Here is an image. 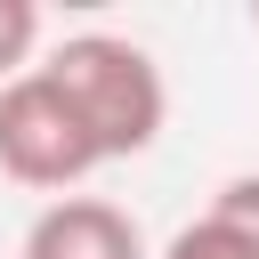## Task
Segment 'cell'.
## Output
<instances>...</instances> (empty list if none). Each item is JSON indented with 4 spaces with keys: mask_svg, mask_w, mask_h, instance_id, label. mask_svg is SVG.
<instances>
[{
    "mask_svg": "<svg viewBox=\"0 0 259 259\" xmlns=\"http://www.w3.org/2000/svg\"><path fill=\"white\" fill-rule=\"evenodd\" d=\"M49 89L73 105V121L89 130L97 162H130L162 138L170 121V81L154 65V49H138L130 32H65L40 57Z\"/></svg>",
    "mask_w": 259,
    "mask_h": 259,
    "instance_id": "6da1fadb",
    "label": "cell"
},
{
    "mask_svg": "<svg viewBox=\"0 0 259 259\" xmlns=\"http://www.w3.org/2000/svg\"><path fill=\"white\" fill-rule=\"evenodd\" d=\"M89 170H105V162H97L89 130L73 121V105L49 89V73L32 65V73L0 81V178L57 202V194H81Z\"/></svg>",
    "mask_w": 259,
    "mask_h": 259,
    "instance_id": "7a4b0ae2",
    "label": "cell"
},
{
    "mask_svg": "<svg viewBox=\"0 0 259 259\" xmlns=\"http://www.w3.org/2000/svg\"><path fill=\"white\" fill-rule=\"evenodd\" d=\"M16 259H146V227L105 194H57L32 210Z\"/></svg>",
    "mask_w": 259,
    "mask_h": 259,
    "instance_id": "3957f363",
    "label": "cell"
},
{
    "mask_svg": "<svg viewBox=\"0 0 259 259\" xmlns=\"http://www.w3.org/2000/svg\"><path fill=\"white\" fill-rule=\"evenodd\" d=\"M162 259H259V251H251L227 219H210V210H202V219H186V227L162 243Z\"/></svg>",
    "mask_w": 259,
    "mask_h": 259,
    "instance_id": "277c9868",
    "label": "cell"
},
{
    "mask_svg": "<svg viewBox=\"0 0 259 259\" xmlns=\"http://www.w3.org/2000/svg\"><path fill=\"white\" fill-rule=\"evenodd\" d=\"M32 49H40V8L32 0H0V81L32 73Z\"/></svg>",
    "mask_w": 259,
    "mask_h": 259,
    "instance_id": "5b68a950",
    "label": "cell"
},
{
    "mask_svg": "<svg viewBox=\"0 0 259 259\" xmlns=\"http://www.w3.org/2000/svg\"><path fill=\"white\" fill-rule=\"evenodd\" d=\"M210 219H227L251 251H259V170H243V178H227L219 186V202H210Z\"/></svg>",
    "mask_w": 259,
    "mask_h": 259,
    "instance_id": "8992f818",
    "label": "cell"
},
{
    "mask_svg": "<svg viewBox=\"0 0 259 259\" xmlns=\"http://www.w3.org/2000/svg\"><path fill=\"white\" fill-rule=\"evenodd\" d=\"M251 24H259V8H251Z\"/></svg>",
    "mask_w": 259,
    "mask_h": 259,
    "instance_id": "52a82bcc",
    "label": "cell"
}]
</instances>
